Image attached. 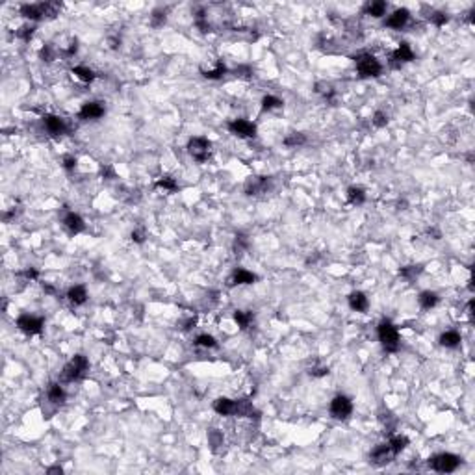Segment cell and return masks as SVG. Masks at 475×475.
Listing matches in <instances>:
<instances>
[{
	"instance_id": "1",
	"label": "cell",
	"mask_w": 475,
	"mask_h": 475,
	"mask_svg": "<svg viewBox=\"0 0 475 475\" xmlns=\"http://www.w3.org/2000/svg\"><path fill=\"white\" fill-rule=\"evenodd\" d=\"M377 334H379V342L381 346L384 347V351L388 353H396L399 351V346H401V338H399V330L397 327L392 323V321H381L379 323V329H377Z\"/></svg>"
},
{
	"instance_id": "2",
	"label": "cell",
	"mask_w": 475,
	"mask_h": 475,
	"mask_svg": "<svg viewBox=\"0 0 475 475\" xmlns=\"http://www.w3.org/2000/svg\"><path fill=\"white\" fill-rule=\"evenodd\" d=\"M89 369V360L84 355H76L73 356L69 362L65 364L63 371H61V381L63 383H74V381H80L82 377L88 373Z\"/></svg>"
},
{
	"instance_id": "3",
	"label": "cell",
	"mask_w": 475,
	"mask_h": 475,
	"mask_svg": "<svg viewBox=\"0 0 475 475\" xmlns=\"http://www.w3.org/2000/svg\"><path fill=\"white\" fill-rule=\"evenodd\" d=\"M355 63H356V71H358V74H360L362 78L379 76V74H381V71H383L381 61H379L375 56L367 54V52H364V54H358V56L355 58Z\"/></svg>"
},
{
	"instance_id": "4",
	"label": "cell",
	"mask_w": 475,
	"mask_h": 475,
	"mask_svg": "<svg viewBox=\"0 0 475 475\" xmlns=\"http://www.w3.org/2000/svg\"><path fill=\"white\" fill-rule=\"evenodd\" d=\"M460 466V457L453 453H440L429 460V468H433L438 474H451Z\"/></svg>"
},
{
	"instance_id": "5",
	"label": "cell",
	"mask_w": 475,
	"mask_h": 475,
	"mask_svg": "<svg viewBox=\"0 0 475 475\" xmlns=\"http://www.w3.org/2000/svg\"><path fill=\"white\" fill-rule=\"evenodd\" d=\"M210 152H212V143L206 138L197 136V138H191L188 141V154L195 162H201V164L206 162Z\"/></svg>"
},
{
	"instance_id": "6",
	"label": "cell",
	"mask_w": 475,
	"mask_h": 475,
	"mask_svg": "<svg viewBox=\"0 0 475 475\" xmlns=\"http://www.w3.org/2000/svg\"><path fill=\"white\" fill-rule=\"evenodd\" d=\"M353 412V401L346 396H336L330 401V416L334 420H347Z\"/></svg>"
},
{
	"instance_id": "7",
	"label": "cell",
	"mask_w": 475,
	"mask_h": 475,
	"mask_svg": "<svg viewBox=\"0 0 475 475\" xmlns=\"http://www.w3.org/2000/svg\"><path fill=\"white\" fill-rule=\"evenodd\" d=\"M228 130L238 138H256V125L247 119H234L228 123Z\"/></svg>"
},
{
	"instance_id": "8",
	"label": "cell",
	"mask_w": 475,
	"mask_h": 475,
	"mask_svg": "<svg viewBox=\"0 0 475 475\" xmlns=\"http://www.w3.org/2000/svg\"><path fill=\"white\" fill-rule=\"evenodd\" d=\"M43 325H45V321L41 317L30 316V314H22L17 319V327H19L22 332H26V334H39L41 330H43Z\"/></svg>"
},
{
	"instance_id": "9",
	"label": "cell",
	"mask_w": 475,
	"mask_h": 475,
	"mask_svg": "<svg viewBox=\"0 0 475 475\" xmlns=\"http://www.w3.org/2000/svg\"><path fill=\"white\" fill-rule=\"evenodd\" d=\"M43 125H45L47 132L52 134V136H61V134H65L69 130L65 119L58 117V115H49V113L43 115Z\"/></svg>"
},
{
	"instance_id": "10",
	"label": "cell",
	"mask_w": 475,
	"mask_h": 475,
	"mask_svg": "<svg viewBox=\"0 0 475 475\" xmlns=\"http://www.w3.org/2000/svg\"><path fill=\"white\" fill-rule=\"evenodd\" d=\"M271 186V178L269 177H255L249 178L247 184H245V193L247 195H260V193H266Z\"/></svg>"
},
{
	"instance_id": "11",
	"label": "cell",
	"mask_w": 475,
	"mask_h": 475,
	"mask_svg": "<svg viewBox=\"0 0 475 475\" xmlns=\"http://www.w3.org/2000/svg\"><path fill=\"white\" fill-rule=\"evenodd\" d=\"M392 457H396V455L392 453L390 445L379 444L373 447V451H371L369 458H371V462H373L375 466H384V464H388V462H392Z\"/></svg>"
},
{
	"instance_id": "12",
	"label": "cell",
	"mask_w": 475,
	"mask_h": 475,
	"mask_svg": "<svg viewBox=\"0 0 475 475\" xmlns=\"http://www.w3.org/2000/svg\"><path fill=\"white\" fill-rule=\"evenodd\" d=\"M106 113V108L102 102H86L78 111V117L84 119V121H89V119H99Z\"/></svg>"
},
{
	"instance_id": "13",
	"label": "cell",
	"mask_w": 475,
	"mask_h": 475,
	"mask_svg": "<svg viewBox=\"0 0 475 475\" xmlns=\"http://www.w3.org/2000/svg\"><path fill=\"white\" fill-rule=\"evenodd\" d=\"M20 15H22V17H26V19H30V20L47 19L45 2H41V4H24V6H20Z\"/></svg>"
},
{
	"instance_id": "14",
	"label": "cell",
	"mask_w": 475,
	"mask_h": 475,
	"mask_svg": "<svg viewBox=\"0 0 475 475\" xmlns=\"http://www.w3.org/2000/svg\"><path fill=\"white\" fill-rule=\"evenodd\" d=\"M408 19H410V13H408V10H405V8H401V10H396L388 19H386V26L388 28H394V30H401L406 26V22H408Z\"/></svg>"
},
{
	"instance_id": "15",
	"label": "cell",
	"mask_w": 475,
	"mask_h": 475,
	"mask_svg": "<svg viewBox=\"0 0 475 475\" xmlns=\"http://www.w3.org/2000/svg\"><path fill=\"white\" fill-rule=\"evenodd\" d=\"M414 59V52H412V49H410V45L408 43H399V47H397L394 52H392V63H396V65H401V63H406V61H412Z\"/></svg>"
},
{
	"instance_id": "16",
	"label": "cell",
	"mask_w": 475,
	"mask_h": 475,
	"mask_svg": "<svg viewBox=\"0 0 475 475\" xmlns=\"http://www.w3.org/2000/svg\"><path fill=\"white\" fill-rule=\"evenodd\" d=\"M258 277L255 273H251L247 269H236L230 278H228V286H236V284H255Z\"/></svg>"
},
{
	"instance_id": "17",
	"label": "cell",
	"mask_w": 475,
	"mask_h": 475,
	"mask_svg": "<svg viewBox=\"0 0 475 475\" xmlns=\"http://www.w3.org/2000/svg\"><path fill=\"white\" fill-rule=\"evenodd\" d=\"M214 410L221 416H234L236 414V401L228 397H219L214 401Z\"/></svg>"
},
{
	"instance_id": "18",
	"label": "cell",
	"mask_w": 475,
	"mask_h": 475,
	"mask_svg": "<svg viewBox=\"0 0 475 475\" xmlns=\"http://www.w3.org/2000/svg\"><path fill=\"white\" fill-rule=\"evenodd\" d=\"M63 223H65V227H67V230H69L71 234H80V232H84V230H86V223H84V219L80 218L78 214H74V212L67 214V216H65V219H63Z\"/></svg>"
},
{
	"instance_id": "19",
	"label": "cell",
	"mask_w": 475,
	"mask_h": 475,
	"mask_svg": "<svg viewBox=\"0 0 475 475\" xmlns=\"http://www.w3.org/2000/svg\"><path fill=\"white\" fill-rule=\"evenodd\" d=\"M349 307L353 308V310H356V312H366L367 307H369V301H367L366 293H362V292H353V293L349 295Z\"/></svg>"
},
{
	"instance_id": "20",
	"label": "cell",
	"mask_w": 475,
	"mask_h": 475,
	"mask_svg": "<svg viewBox=\"0 0 475 475\" xmlns=\"http://www.w3.org/2000/svg\"><path fill=\"white\" fill-rule=\"evenodd\" d=\"M234 416H239V418H258V412L256 408L253 406V403L249 401V399H238L236 401V414Z\"/></svg>"
},
{
	"instance_id": "21",
	"label": "cell",
	"mask_w": 475,
	"mask_h": 475,
	"mask_svg": "<svg viewBox=\"0 0 475 475\" xmlns=\"http://www.w3.org/2000/svg\"><path fill=\"white\" fill-rule=\"evenodd\" d=\"M47 397H49V401L52 403V405H56V406L63 405V403H65V390H63L58 383H54V384L49 386Z\"/></svg>"
},
{
	"instance_id": "22",
	"label": "cell",
	"mask_w": 475,
	"mask_h": 475,
	"mask_svg": "<svg viewBox=\"0 0 475 475\" xmlns=\"http://www.w3.org/2000/svg\"><path fill=\"white\" fill-rule=\"evenodd\" d=\"M440 346L442 347H447V349H457V347L460 346V342H462V338H460V334L457 332V330H447V332H444L442 336H440Z\"/></svg>"
},
{
	"instance_id": "23",
	"label": "cell",
	"mask_w": 475,
	"mask_h": 475,
	"mask_svg": "<svg viewBox=\"0 0 475 475\" xmlns=\"http://www.w3.org/2000/svg\"><path fill=\"white\" fill-rule=\"evenodd\" d=\"M67 299H69L73 305H84L86 301H88V292H86V288L84 286H73L69 288V292H67Z\"/></svg>"
},
{
	"instance_id": "24",
	"label": "cell",
	"mask_w": 475,
	"mask_h": 475,
	"mask_svg": "<svg viewBox=\"0 0 475 475\" xmlns=\"http://www.w3.org/2000/svg\"><path fill=\"white\" fill-rule=\"evenodd\" d=\"M386 8L388 4L383 2V0H375V2H367L364 6V13L366 15H371V17H383L386 13Z\"/></svg>"
},
{
	"instance_id": "25",
	"label": "cell",
	"mask_w": 475,
	"mask_h": 475,
	"mask_svg": "<svg viewBox=\"0 0 475 475\" xmlns=\"http://www.w3.org/2000/svg\"><path fill=\"white\" fill-rule=\"evenodd\" d=\"M438 301H440V297H438V293H435V292H421V293H420V297H418L420 307L425 308V310L435 308L436 305H438Z\"/></svg>"
},
{
	"instance_id": "26",
	"label": "cell",
	"mask_w": 475,
	"mask_h": 475,
	"mask_svg": "<svg viewBox=\"0 0 475 475\" xmlns=\"http://www.w3.org/2000/svg\"><path fill=\"white\" fill-rule=\"evenodd\" d=\"M388 445H390V449H392L394 455H399L401 451H405V447L408 445V438H406L405 435H394V436H390Z\"/></svg>"
},
{
	"instance_id": "27",
	"label": "cell",
	"mask_w": 475,
	"mask_h": 475,
	"mask_svg": "<svg viewBox=\"0 0 475 475\" xmlns=\"http://www.w3.org/2000/svg\"><path fill=\"white\" fill-rule=\"evenodd\" d=\"M423 271V266L421 264H412V266H405L399 269V277L406 278V280H414L416 277H420Z\"/></svg>"
},
{
	"instance_id": "28",
	"label": "cell",
	"mask_w": 475,
	"mask_h": 475,
	"mask_svg": "<svg viewBox=\"0 0 475 475\" xmlns=\"http://www.w3.org/2000/svg\"><path fill=\"white\" fill-rule=\"evenodd\" d=\"M73 74H74L80 82H84V84H89V82H93V80L97 78V74L89 69V67H84V65L73 67Z\"/></svg>"
},
{
	"instance_id": "29",
	"label": "cell",
	"mask_w": 475,
	"mask_h": 475,
	"mask_svg": "<svg viewBox=\"0 0 475 475\" xmlns=\"http://www.w3.org/2000/svg\"><path fill=\"white\" fill-rule=\"evenodd\" d=\"M347 201L351 202V204H355V206H360V204H364V201H366V193H364V189L362 188H349L347 189Z\"/></svg>"
},
{
	"instance_id": "30",
	"label": "cell",
	"mask_w": 475,
	"mask_h": 475,
	"mask_svg": "<svg viewBox=\"0 0 475 475\" xmlns=\"http://www.w3.org/2000/svg\"><path fill=\"white\" fill-rule=\"evenodd\" d=\"M305 143H307V136L301 134V132H292V134H288L286 138H284V145L290 148L301 147V145H305Z\"/></svg>"
},
{
	"instance_id": "31",
	"label": "cell",
	"mask_w": 475,
	"mask_h": 475,
	"mask_svg": "<svg viewBox=\"0 0 475 475\" xmlns=\"http://www.w3.org/2000/svg\"><path fill=\"white\" fill-rule=\"evenodd\" d=\"M223 442H225L223 433H221V431H218V429H210V433H208V444H210V447H212V451H216V453H218L219 447L223 445Z\"/></svg>"
},
{
	"instance_id": "32",
	"label": "cell",
	"mask_w": 475,
	"mask_h": 475,
	"mask_svg": "<svg viewBox=\"0 0 475 475\" xmlns=\"http://www.w3.org/2000/svg\"><path fill=\"white\" fill-rule=\"evenodd\" d=\"M234 319H236V323L241 329H247L251 323H253V319H255V314L253 312H249V310H236V314H234Z\"/></svg>"
},
{
	"instance_id": "33",
	"label": "cell",
	"mask_w": 475,
	"mask_h": 475,
	"mask_svg": "<svg viewBox=\"0 0 475 475\" xmlns=\"http://www.w3.org/2000/svg\"><path fill=\"white\" fill-rule=\"evenodd\" d=\"M282 100L277 99V97H273V95H267V97H264L262 99V110L264 111H271V110H277V108H282Z\"/></svg>"
},
{
	"instance_id": "34",
	"label": "cell",
	"mask_w": 475,
	"mask_h": 475,
	"mask_svg": "<svg viewBox=\"0 0 475 475\" xmlns=\"http://www.w3.org/2000/svg\"><path fill=\"white\" fill-rule=\"evenodd\" d=\"M227 74V67L223 63H218V67L212 71H202V76L208 80H221Z\"/></svg>"
},
{
	"instance_id": "35",
	"label": "cell",
	"mask_w": 475,
	"mask_h": 475,
	"mask_svg": "<svg viewBox=\"0 0 475 475\" xmlns=\"http://www.w3.org/2000/svg\"><path fill=\"white\" fill-rule=\"evenodd\" d=\"M156 188H162V189H165V191H177L178 184H177V180H175V178L160 177L158 180H156Z\"/></svg>"
},
{
	"instance_id": "36",
	"label": "cell",
	"mask_w": 475,
	"mask_h": 475,
	"mask_svg": "<svg viewBox=\"0 0 475 475\" xmlns=\"http://www.w3.org/2000/svg\"><path fill=\"white\" fill-rule=\"evenodd\" d=\"M165 20H167V13H165V10H154V11H152V15H150V24H152L154 28L164 26V24H165Z\"/></svg>"
},
{
	"instance_id": "37",
	"label": "cell",
	"mask_w": 475,
	"mask_h": 475,
	"mask_svg": "<svg viewBox=\"0 0 475 475\" xmlns=\"http://www.w3.org/2000/svg\"><path fill=\"white\" fill-rule=\"evenodd\" d=\"M195 346L206 347V349H214V347H218V342H216V338L210 336V334H201V336L195 338Z\"/></svg>"
},
{
	"instance_id": "38",
	"label": "cell",
	"mask_w": 475,
	"mask_h": 475,
	"mask_svg": "<svg viewBox=\"0 0 475 475\" xmlns=\"http://www.w3.org/2000/svg\"><path fill=\"white\" fill-rule=\"evenodd\" d=\"M195 24H197V28L201 30V32H208V30H210L206 11L202 10V8H201V10H197V13H195Z\"/></svg>"
},
{
	"instance_id": "39",
	"label": "cell",
	"mask_w": 475,
	"mask_h": 475,
	"mask_svg": "<svg viewBox=\"0 0 475 475\" xmlns=\"http://www.w3.org/2000/svg\"><path fill=\"white\" fill-rule=\"evenodd\" d=\"M39 58L43 59V61H54V58H56V49H54L50 43L49 45H45V47H41Z\"/></svg>"
},
{
	"instance_id": "40",
	"label": "cell",
	"mask_w": 475,
	"mask_h": 475,
	"mask_svg": "<svg viewBox=\"0 0 475 475\" xmlns=\"http://www.w3.org/2000/svg\"><path fill=\"white\" fill-rule=\"evenodd\" d=\"M249 247V238L245 236V234H238L236 236V241H234V249H236V255H241L245 249Z\"/></svg>"
},
{
	"instance_id": "41",
	"label": "cell",
	"mask_w": 475,
	"mask_h": 475,
	"mask_svg": "<svg viewBox=\"0 0 475 475\" xmlns=\"http://www.w3.org/2000/svg\"><path fill=\"white\" fill-rule=\"evenodd\" d=\"M429 20H431L433 24H436V26H444L445 22L449 20V17L445 15L444 11H435V13L429 15Z\"/></svg>"
},
{
	"instance_id": "42",
	"label": "cell",
	"mask_w": 475,
	"mask_h": 475,
	"mask_svg": "<svg viewBox=\"0 0 475 475\" xmlns=\"http://www.w3.org/2000/svg\"><path fill=\"white\" fill-rule=\"evenodd\" d=\"M34 32H36L34 26H20V28L15 32V36L22 41H30L32 39V36H34Z\"/></svg>"
},
{
	"instance_id": "43",
	"label": "cell",
	"mask_w": 475,
	"mask_h": 475,
	"mask_svg": "<svg viewBox=\"0 0 475 475\" xmlns=\"http://www.w3.org/2000/svg\"><path fill=\"white\" fill-rule=\"evenodd\" d=\"M371 123L375 125L377 128H383V127H386V125H388V115H386L384 111H381V110H379V111H375V113H373Z\"/></svg>"
},
{
	"instance_id": "44",
	"label": "cell",
	"mask_w": 475,
	"mask_h": 475,
	"mask_svg": "<svg viewBox=\"0 0 475 475\" xmlns=\"http://www.w3.org/2000/svg\"><path fill=\"white\" fill-rule=\"evenodd\" d=\"M76 164H78V160L74 158V156H71V154L63 156V169H65V171H74V169H76Z\"/></svg>"
},
{
	"instance_id": "45",
	"label": "cell",
	"mask_w": 475,
	"mask_h": 475,
	"mask_svg": "<svg viewBox=\"0 0 475 475\" xmlns=\"http://www.w3.org/2000/svg\"><path fill=\"white\" fill-rule=\"evenodd\" d=\"M132 241H136V243H143L145 241V230L143 228H136V230H132Z\"/></svg>"
},
{
	"instance_id": "46",
	"label": "cell",
	"mask_w": 475,
	"mask_h": 475,
	"mask_svg": "<svg viewBox=\"0 0 475 475\" xmlns=\"http://www.w3.org/2000/svg\"><path fill=\"white\" fill-rule=\"evenodd\" d=\"M310 375L312 377H325V375H329V367H325V366H317V367H312L310 371H308Z\"/></svg>"
},
{
	"instance_id": "47",
	"label": "cell",
	"mask_w": 475,
	"mask_h": 475,
	"mask_svg": "<svg viewBox=\"0 0 475 475\" xmlns=\"http://www.w3.org/2000/svg\"><path fill=\"white\" fill-rule=\"evenodd\" d=\"M100 177L115 178V171H113V167H111V165H102V167H100Z\"/></svg>"
},
{
	"instance_id": "48",
	"label": "cell",
	"mask_w": 475,
	"mask_h": 475,
	"mask_svg": "<svg viewBox=\"0 0 475 475\" xmlns=\"http://www.w3.org/2000/svg\"><path fill=\"white\" fill-rule=\"evenodd\" d=\"M20 275H24V277L28 278V280H36L39 273H37V269H34V267H30V269H26V271H22Z\"/></svg>"
},
{
	"instance_id": "49",
	"label": "cell",
	"mask_w": 475,
	"mask_h": 475,
	"mask_svg": "<svg viewBox=\"0 0 475 475\" xmlns=\"http://www.w3.org/2000/svg\"><path fill=\"white\" fill-rule=\"evenodd\" d=\"M76 50H78V39H73L69 45V49L65 50V56H73V54H76Z\"/></svg>"
},
{
	"instance_id": "50",
	"label": "cell",
	"mask_w": 475,
	"mask_h": 475,
	"mask_svg": "<svg viewBox=\"0 0 475 475\" xmlns=\"http://www.w3.org/2000/svg\"><path fill=\"white\" fill-rule=\"evenodd\" d=\"M234 73H236V74H239V76H243V78H249V76L253 74V73H251V69H249V67H243V65H241V67H236V71H234Z\"/></svg>"
},
{
	"instance_id": "51",
	"label": "cell",
	"mask_w": 475,
	"mask_h": 475,
	"mask_svg": "<svg viewBox=\"0 0 475 475\" xmlns=\"http://www.w3.org/2000/svg\"><path fill=\"white\" fill-rule=\"evenodd\" d=\"M195 325H197V317H189L188 321L184 323V330H191Z\"/></svg>"
},
{
	"instance_id": "52",
	"label": "cell",
	"mask_w": 475,
	"mask_h": 475,
	"mask_svg": "<svg viewBox=\"0 0 475 475\" xmlns=\"http://www.w3.org/2000/svg\"><path fill=\"white\" fill-rule=\"evenodd\" d=\"M47 474H49V475H52V474H59V475H61V474H63V470H61L59 466H50V468H47Z\"/></svg>"
},
{
	"instance_id": "53",
	"label": "cell",
	"mask_w": 475,
	"mask_h": 475,
	"mask_svg": "<svg viewBox=\"0 0 475 475\" xmlns=\"http://www.w3.org/2000/svg\"><path fill=\"white\" fill-rule=\"evenodd\" d=\"M110 43H111V49L115 50V49H119V45H121V39H115V37H110Z\"/></svg>"
},
{
	"instance_id": "54",
	"label": "cell",
	"mask_w": 475,
	"mask_h": 475,
	"mask_svg": "<svg viewBox=\"0 0 475 475\" xmlns=\"http://www.w3.org/2000/svg\"><path fill=\"white\" fill-rule=\"evenodd\" d=\"M43 290H45L47 293H56V290L50 286V284H43Z\"/></svg>"
}]
</instances>
